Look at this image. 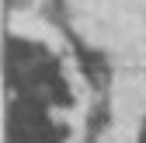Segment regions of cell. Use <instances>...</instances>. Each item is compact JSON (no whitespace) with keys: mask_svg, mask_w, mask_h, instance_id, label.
Wrapping results in <instances>:
<instances>
[{"mask_svg":"<svg viewBox=\"0 0 146 143\" xmlns=\"http://www.w3.org/2000/svg\"><path fill=\"white\" fill-rule=\"evenodd\" d=\"M28 4H31V0H4L7 11H21V7H28Z\"/></svg>","mask_w":146,"mask_h":143,"instance_id":"obj_4","label":"cell"},{"mask_svg":"<svg viewBox=\"0 0 146 143\" xmlns=\"http://www.w3.org/2000/svg\"><path fill=\"white\" fill-rule=\"evenodd\" d=\"M66 140H70V126L63 122H52L38 133H7V143H66Z\"/></svg>","mask_w":146,"mask_h":143,"instance_id":"obj_2","label":"cell"},{"mask_svg":"<svg viewBox=\"0 0 146 143\" xmlns=\"http://www.w3.org/2000/svg\"><path fill=\"white\" fill-rule=\"evenodd\" d=\"M84 143H98V140H94V136H87V140H84Z\"/></svg>","mask_w":146,"mask_h":143,"instance_id":"obj_6","label":"cell"},{"mask_svg":"<svg viewBox=\"0 0 146 143\" xmlns=\"http://www.w3.org/2000/svg\"><path fill=\"white\" fill-rule=\"evenodd\" d=\"M136 143H146V115H143V122H139V133H136Z\"/></svg>","mask_w":146,"mask_h":143,"instance_id":"obj_5","label":"cell"},{"mask_svg":"<svg viewBox=\"0 0 146 143\" xmlns=\"http://www.w3.org/2000/svg\"><path fill=\"white\" fill-rule=\"evenodd\" d=\"M108 126H111V105H108L104 98H98L94 105H90V115H87V136H101Z\"/></svg>","mask_w":146,"mask_h":143,"instance_id":"obj_3","label":"cell"},{"mask_svg":"<svg viewBox=\"0 0 146 143\" xmlns=\"http://www.w3.org/2000/svg\"><path fill=\"white\" fill-rule=\"evenodd\" d=\"M66 35H70V42H73V52H77V59H80V70H84L87 84L94 87V91H108V84H111V63H108V56H104L101 49L84 45L73 31H66Z\"/></svg>","mask_w":146,"mask_h":143,"instance_id":"obj_1","label":"cell"}]
</instances>
